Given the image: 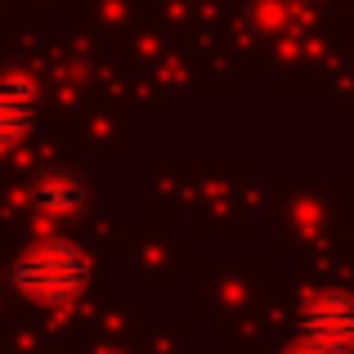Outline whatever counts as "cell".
<instances>
[{
	"label": "cell",
	"mask_w": 354,
	"mask_h": 354,
	"mask_svg": "<svg viewBox=\"0 0 354 354\" xmlns=\"http://www.w3.org/2000/svg\"><path fill=\"white\" fill-rule=\"evenodd\" d=\"M9 283L36 305H72L90 287V256L77 242H36L9 265Z\"/></svg>",
	"instance_id": "obj_1"
},
{
	"label": "cell",
	"mask_w": 354,
	"mask_h": 354,
	"mask_svg": "<svg viewBox=\"0 0 354 354\" xmlns=\"http://www.w3.org/2000/svg\"><path fill=\"white\" fill-rule=\"evenodd\" d=\"M32 202L45 220H77L86 211V180L77 171H50L36 180Z\"/></svg>",
	"instance_id": "obj_3"
},
{
	"label": "cell",
	"mask_w": 354,
	"mask_h": 354,
	"mask_svg": "<svg viewBox=\"0 0 354 354\" xmlns=\"http://www.w3.org/2000/svg\"><path fill=\"white\" fill-rule=\"evenodd\" d=\"M41 117V86L27 72H0V153H14Z\"/></svg>",
	"instance_id": "obj_2"
},
{
	"label": "cell",
	"mask_w": 354,
	"mask_h": 354,
	"mask_svg": "<svg viewBox=\"0 0 354 354\" xmlns=\"http://www.w3.org/2000/svg\"><path fill=\"white\" fill-rule=\"evenodd\" d=\"M301 332H305V337H314V341H323V346L346 350L350 346V301H346V292H337V287L323 292L319 301L305 310Z\"/></svg>",
	"instance_id": "obj_4"
},
{
	"label": "cell",
	"mask_w": 354,
	"mask_h": 354,
	"mask_svg": "<svg viewBox=\"0 0 354 354\" xmlns=\"http://www.w3.org/2000/svg\"><path fill=\"white\" fill-rule=\"evenodd\" d=\"M287 354H346V350L323 346V341H314V337H305V332H296V341L287 346Z\"/></svg>",
	"instance_id": "obj_5"
}]
</instances>
